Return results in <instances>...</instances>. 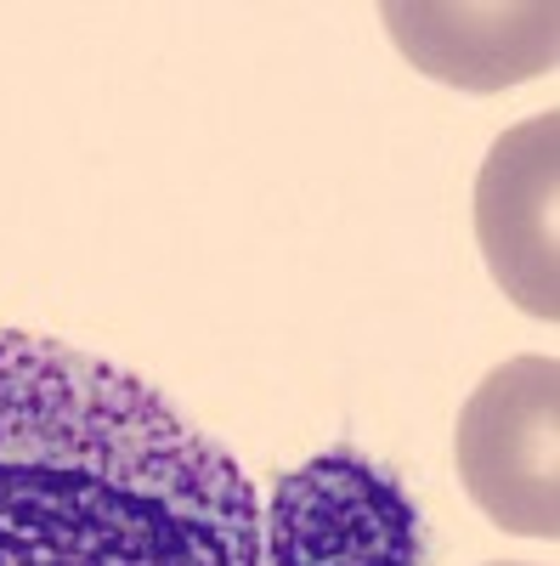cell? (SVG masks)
Here are the masks:
<instances>
[{
	"instance_id": "cell-1",
	"label": "cell",
	"mask_w": 560,
	"mask_h": 566,
	"mask_svg": "<svg viewBox=\"0 0 560 566\" xmlns=\"http://www.w3.org/2000/svg\"><path fill=\"white\" fill-rule=\"evenodd\" d=\"M0 566H266L261 493L142 374L0 328Z\"/></svg>"
},
{
	"instance_id": "cell-2",
	"label": "cell",
	"mask_w": 560,
	"mask_h": 566,
	"mask_svg": "<svg viewBox=\"0 0 560 566\" xmlns=\"http://www.w3.org/2000/svg\"><path fill=\"white\" fill-rule=\"evenodd\" d=\"M458 482L516 538H560V363L509 357L458 413Z\"/></svg>"
},
{
	"instance_id": "cell-3",
	"label": "cell",
	"mask_w": 560,
	"mask_h": 566,
	"mask_svg": "<svg viewBox=\"0 0 560 566\" xmlns=\"http://www.w3.org/2000/svg\"><path fill=\"white\" fill-rule=\"evenodd\" d=\"M266 566H419V504L351 448H329L277 476L261 510Z\"/></svg>"
},
{
	"instance_id": "cell-4",
	"label": "cell",
	"mask_w": 560,
	"mask_h": 566,
	"mask_svg": "<svg viewBox=\"0 0 560 566\" xmlns=\"http://www.w3.org/2000/svg\"><path fill=\"white\" fill-rule=\"evenodd\" d=\"M560 108L509 125L476 176V239L493 283L521 312L560 317Z\"/></svg>"
},
{
	"instance_id": "cell-5",
	"label": "cell",
	"mask_w": 560,
	"mask_h": 566,
	"mask_svg": "<svg viewBox=\"0 0 560 566\" xmlns=\"http://www.w3.org/2000/svg\"><path fill=\"white\" fill-rule=\"evenodd\" d=\"M380 18L419 74L458 91H504L554 69L560 12L549 0H527V7H419V0L402 7L391 0Z\"/></svg>"
},
{
	"instance_id": "cell-6",
	"label": "cell",
	"mask_w": 560,
	"mask_h": 566,
	"mask_svg": "<svg viewBox=\"0 0 560 566\" xmlns=\"http://www.w3.org/2000/svg\"><path fill=\"white\" fill-rule=\"evenodd\" d=\"M498 566H516V560H498Z\"/></svg>"
}]
</instances>
